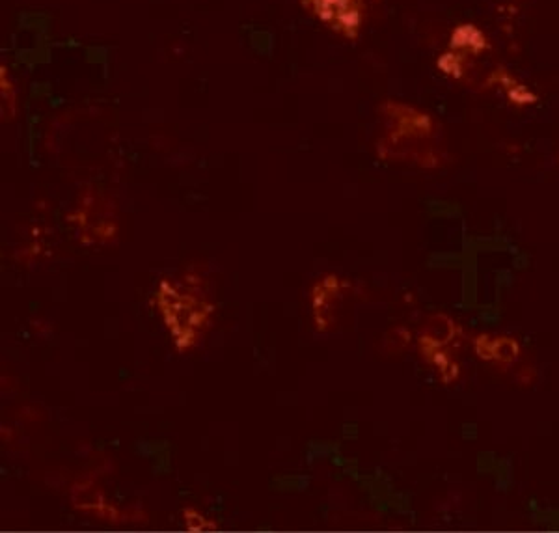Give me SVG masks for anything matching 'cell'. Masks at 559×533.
I'll list each match as a JSON object with an SVG mask.
<instances>
[{
	"mask_svg": "<svg viewBox=\"0 0 559 533\" xmlns=\"http://www.w3.org/2000/svg\"><path fill=\"white\" fill-rule=\"evenodd\" d=\"M300 8L343 40H356L366 21V0H299Z\"/></svg>",
	"mask_w": 559,
	"mask_h": 533,
	"instance_id": "7a4b0ae2",
	"label": "cell"
},
{
	"mask_svg": "<svg viewBox=\"0 0 559 533\" xmlns=\"http://www.w3.org/2000/svg\"><path fill=\"white\" fill-rule=\"evenodd\" d=\"M71 502L79 511L92 513V515L101 517V519H120V511L116 507L110 506L105 494L99 491L92 481L77 483L71 489Z\"/></svg>",
	"mask_w": 559,
	"mask_h": 533,
	"instance_id": "5b68a950",
	"label": "cell"
},
{
	"mask_svg": "<svg viewBox=\"0 0 559 533\" xmlns=\"http://www.w3.org/2000/svg\"><path fill=\"white\" fill-rule=\"evenodd\" d=\"M157 308L163 315L176 349H194L209 330L215 304L205 295L200 280L163 278L157 287Z\"/></svg>",
	"mask_w": 559,
	"mask_h": 533,
	"instance_id": "6da1fadb",
	"label": "cell"
},
{
	"mask_svg": "<svg viewBox=\"0 0 559 533\" xmlns=\"http://www.w3.org/2000/svg\"><path fill=\"white\" fill-rule=\"evenodd\" d=\"M345 284L338 276L327 274L312 289V314L317 330H328L332 325V314L336 304L341 301V291Z\"/></svg>",
	"mask_w": 559,
	"mask_h": 533,
	"instance_id": "277c9868",
	"label": "cell"
},
{
	"mask_svg": "<svg viewBox=\"0 0 559 533\" xmlns=\"http://www.w3.org/2000/svg\"><path fill=\"white\" fill-rule=\"evenodd\" d=\"M183 520H185L187 530H191V532L217 530V522L205 519L204 515H202L198 509H194V507H189V509H185V511H183Z\"/></svg>",
	"mask_w": 559,
	"mask_h": 533,
	"instance_id": "52a82bcc",
	"label": "cell"
},
{
	"mask_svg": "<svg viewBox=\"0 0 559 533\" xmlns=\"http://www.w3.org/2000/svg\"><path fill=\"white\" fill-rule=\"evenodd\" d=\"M2 75H0V88H2V118L4 122H12L15 116V109H17V99H15L14 84L12 79L6 73V66L0 68Z\"/></svg>",
	"mask_w": 559,
	"mask_h": 533,
	"instance_id": "8992f818",
	"label": "cell"
},
{
	"mask_svg": "<svg viewBox=\"0 0 559 533\" xmlns=\"http://www.w3.org/2000/svg\"><path fill=\"white\" fill-rule=\"evenodd\" d=\"M77 219L81 243L92 245H105L112 243L118 233V220L116 209L112 200L103 196L101 192H90L81 196L79 207L73 215Z\"/></svg>",
	"mask_w": 559,
	"mask_h": 533,
	"instance_id": "3957f363",
	"label": "cell"
}]
</instances>
